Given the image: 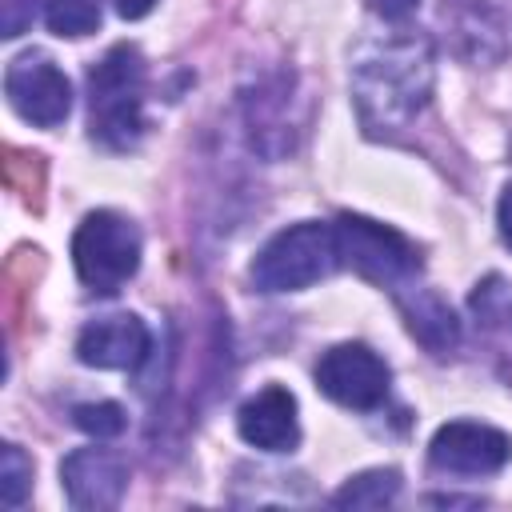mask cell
<instances>
[{
    "label": "cell",
    "instance_id": "1",
    "mask_svg": "<svg viewBox=\"0 0 512 512\" xmlns=\"http://www.w3.org/2000/svg\"><path fill=\"white\" fill-rule=\"evenodd\" d=\"M436 56L420 32H396L372 40L352 60V100L368 132L404 128L432 96Z\"/></svg>",
    "mask_w": 512,
    "mask_h": 512
},
{
    "label": "cell",
    "instance_id": "2",
    "mask_svg": "<svg viewBox=\"0 0 512 512\" xmlns=\"http://www.w3.org/2000/svg\"><path fill=\"white\" fill-rule=\"evenodd\" d=\"M88 124L92 140L132 148L144 132V56L132 44L108 48L88 72Z\"/></svg>",
    "mask_w": 512,
    "mask_h": 512
},
{
    "label": "cell",
    "instance_id": "3",
    "mask_svg": "<svg viewBox=\"0 0 512 512\" xmlns=\"http://www.w3.org/2000/svg\"><path fill=\"white\" fill-rule=\"evenodd\" d=\"M336 264H340V252H336L332 224L304 220L276 232L260 248V256L252 260V284L260 292H296L324 280Z\"/></svg>",
    "mask_w": 512,
    "mask_h": 512
},
{
    "label": "cell",
    "instance_id": "4",
    "mask_svg": "<svg viewBox=\"0 0 512 512\" xmlns=\"http://www.w3.org/2000/svg\"><path fill=\"white\" fill-rule=\"evenodd\" d=\"M72 264L92 292H120L140 268V228L120 212H88L72 236Z\"/></svg>",
    "mask_w": 512,
    "mask_h": 512
},
{
    "label": "cell",
    "instance_id": "5",
    "mask_svg": "<svg viewBox=\"0 0 512 512\" xmlns=\"http://www.w3.org/2000/svg\"><path fill=\"white\" fill-rule=\"evenodd\" d=\"M332 232H336L340 264L356 268L372 284H384V288H396V292L412 288V280L420 272V256L396 228L364 220V216H340L332 224Z\"/></svg>",
    "mask_w": 512,
    "mask_h": 512
},
{
    "label": "cell",
    "instance_id": "6",
    "mask_svg": "<svg viewBox=\"0 0 512 512\" xmlns=\"http://www.w3.org/2000/svg\"><path fill=\"white\" fill-rule=\"evenodd\" d=\"M4 96L28 124L40 128H56L72 112V84L44 52H24L8 64Z\"/></svg>",
    "mask_w": 512,
    "mask_h": 512
},
{
    "label": "cell",
    "instance_id": "7",
    "mask_svg": "<svg viewBox=\"0 0 512 512\" xmlns=\"http://www.w3.org/2000/svg\"><path fill=\"white\" fill-rule=\"evenodd\" d=\"M316 384L344 408H376L388 396V364L368 344H336L316 364Z\"/></svg>",
    "mask_w": 512,
    "mask_h": 512
},
{
    "label": "cell",
    "instance_id": "8",
    "mask_svg": "<svg viewBox=\"0 0 512 512\" xmlns=\"http://www.w3.org/2000/svg\"><path fill=\"white\" fill-rule=\"evenodd\" d=\"M508 456H512V440L500 428L476 424V420H452L436 428L428 444L432 468L448 476H488V472H500Z\"/></svg>",
    "mask_w": 512,
    "mask_h": 512
},
{
    "label": "cell",
    "instance_id": "9",
    "mask_svg": "<svg viewBox=\"0 0 512 512\" xmlns=\"http://www.w3.org/2000/svg\"><path fill=\"white\" fill-rule=\"evenodd\" d=\"M64 492L72 508L80 512H104L116 508L128 488V464L108 448H76L60 464Z\"/></svg>",
    "mask_w": 512,
    "mask_h": 512
},
{
    "label": "cell",
    "instance_id": "10",
    "mask_svg": "<svg viewBox=\"0 0 512 512\" xmlns=\"http://www.w3.org/2000/svg\"><path fill=\"white\" fill-rule=\"evenodd\" d=\"M76 356L88 368H136L148 356V328L132 312L100 316V320L84 324V332L76 340Z\"/></svg>",
    "mask_w": 512,
    "mask_h": 512
},
{
    "label": "cell",
    "instance_id": "11",
    "mask_svg": "<svg viewBox=\"0 0 512 512\" xmlns=\"http://www.w3.org/2000/svg\"><path fill=\"white\" fill-rule=\"evenodd\" d=\"M236 428H240V436H244L252 448H264V452H292L296 440H300L296 396H292L288 388H280V384L260 388L252 400L240 404Z\"/></svg>",
    "mask_w": 512,
    "mask_h": 512
},
{
    "label": "cell",
    "instance_id": "12",
    "mask_svg": "<svg viewBox=\"0 0 512 512\" xmlns=\"http://www.w3.org/2000/svg\"><path fill=\"white\" fill-rule=\"evenodd\" d=\"M400 304H404L408 328L416 332V340H420L428 352L444 356L448 348H456V340H460V324H456L452 308H448L436 292H428V288H412V296H400Z\"/></svg>",
    "mask_w": 512,
    "mask_h": 512
},
{
    "label": "cell",
    "instance_id": "13",
    "mask_svg": "<svg viewBox=\"0 0 512 512\" xmlns=\"http://www.w3.org/2000/svg\"><path fill=\"white\" fill-rule=\"evenodd\" d=\"M396 492H400V472L396 468H372V472L352 476L332 496V504L336 508H384L396 500Z\"/></svg>",
    "mask_w": 512,
    "mask_h": 512
},
{
    "label": "cell",
    "instance_id": "14",
    "mask_svg": "<svg viewBox=\"0 0 512 512\" xmlns=\"http://www.w3.org/2000/svg\"><path fill=\"white\" fill-rule=\"evenodd\" d=\"M44 20L56 36H88L100 24L96 0H44Z\"/></svg>",
    "mask_w": 512,
    "mask_h": 512
},
{
    "label": "cell",
    "instance_id": "15",
    "mask_svg": "<svg viewBox=\"0 0 512 512\" xmlns=\"http://www.w3.org/2000/svg\"><path fill=\"white\" fill-rule=\"evenodd\" d=\"M72 424L96 440H108V436H120L124 432V408L112 404V400H96V404H76L72 408Z\"/></svg>",
    "mask_w": 512,
    "mask_h": 512
},
{
    "label": "cell",
    "instance_id": "16",
    "mask_svg": "<svg viewBox=\"0 0 512 512\" xmlns=\"http://www.w3.org/2000/svg\"><path fill=\"white\" fill-rule=\"evenodd\" d=\"M4 472H0V500L4 508H20L28 488H32V460L16 448V444H4Z\"/></svg>",
    "mask_w": 512,
    "mask_h": 512
},
{
    "label": "cell",
    "instance_id": "17",
    "mask_svg": "<svg viewBox=\"0 0 512 512\" xmlns=\"http://www.w3.org/2000/svg\"><path fill=\"white\" fill-rule=\"evenodd\" d=\"M36 16V0H0V36H20Z\"/></svg>",
    "mask_w": 512,
    "mask_h": 512
},
{
    "label": "cell",
    "instance_id": "18",
    "mask_svg": "<svg viewBox=\"0 0 512 512\" xmlns=\"http://www.w3.org/2000/svg\"><path fill=\"white\" fill-rule=\"evenodd\" d=\"M416 4H420V0H368V8H372L376 16H384V20H404V16L416 12Z\"/></svg>",
    "mask_w": 512,
    "mask_h": 512
},
{
    "label": "cell",
    "instance_id": "19",
    "mask_svg": "<svg viewBox=\"0 0 512 512\" xmlns=\"http://www.w3.org/2000/svg\"><path fill=\"white\" fill-rule=\"evenodd\" d=\"M112 8H116L124 20H140V16H148V12L156 8V0H112Z\"/></svg>",
    "mask_w": 512,
    "mask_h": 512
},
{
    "label": "cell",
    "instance_id": "20",
    "mask_svg": "<svg viewBox=\"0 0 512 512\" xmlns=\"http://www.w3.org/2000/svg\"><path fill=\"white\" fill-rule=\"evenodd\" d=\"M496 220H500V236H504V244L512 248V184H508L504 196H500V212H496Z\"/></svg>",
    "mask_w": 512,
    "mask_h": 512
}]
</instances>
